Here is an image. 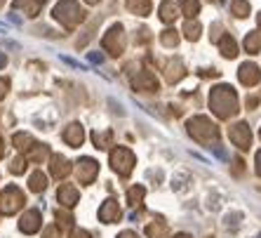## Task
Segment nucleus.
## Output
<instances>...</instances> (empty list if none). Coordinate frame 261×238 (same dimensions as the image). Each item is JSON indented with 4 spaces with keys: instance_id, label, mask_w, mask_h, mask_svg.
<instances>
[{
    "instance_id": "1",
    "label": "nucleus",
    "mask_w": 261,
    "mask_h": 238,
    "mask_svg": "<svg viewBox=\"0 0 261 238\" xmlns=\"http://www.w3.org/2000/svg\"><path fill=\"white\" fill-rule=\"evenodd\" d=\"M210 109L217 118L226 121L238 113V94L231 85H217L210 92Z\"/></svg>"
},
{
    "instance_id": "2",
    "label": "nucleus",
    "mask_w": 261,
    "mask_h": 238,
    "mask_svg": "<svg viewBox=\"0 0 261 238\" xmlns=\"http://www.w3.org/2000/svg\"><path fill=\"white\" fill-rule=\"evenodd\" d=\"M55 19L59 21L61 26H66V29H75V26L85 19V12H83V7H80L78 0H61L55 5Z\"/></svg>"
},
{
    "instance_id": "3",
    "label": "nucleus",
    "mask_w": 261,
    "mask_h": 238,
    "mask_svg": "<svg viewBox=\"0 0 261 238\" xmlns=\"http://www.w3.org/2000/svg\"><path fill=\"white\" fill-rule=\"evenodd\" d=\"M189 134L195 141H202L207 147H212V144H217L219 130L207 116H193L189 121Z\"/></svg>"
},
{
    "instance_id": "4",
    "label": "nucleus",
    "mask_w": 261,
    "mask_h": 238,
    "mask_svg": "<svg viewBox=\"0 0 261 238\" xmlns=\"http://www.w3.org/2000/svg\"><path fill=\"white\" fill-rule=\"evenodd\" d=\"M134 163H137V158H134V153L129 151V149L118 147L111 151V168H113L120 177H127L129 172L134 170Z\"/></svg>"
},
{
    "instance_id": "5",
    "label": "nucleus",
    "mask_w": 261,
    "mask_h": 238,
    "mask_svg": "<svg viewBox=\"0 0 261 238\" xmlns=\"http://www.w3.org/2000/svg\"><path fill=\"white\" fill-rule=\"evenodd\" d=\"M24 205V194L19 186H5L0 191V215H14Z\"/></svg>"
},
{
    "instance_id": "6",
    "label": "nucleus",
    "mask_w": 261,
    "mask_h": 238,
    "mask_svg": "<svg viewBox=\"0 0 261 238\" xmlns=\"http://www.w3.org/2000/svg\"><path fill=\"white\" fill-rule=\"evenodd\" d=\"M125 43H127V38H125V31H122L120 24L111 26L109 33H106V36H103V40H101L103 50H109L111 57H120L122 50H125Z\"/></svg>"
},
{
    "instance_id": "7",
    "label": "nucleus",
    "mask_w": 261,
    "mask_h": 238,
    "mask_svg": "<svg viewBox=\"0 0 261 238\" xmlns=\"http://www.w3.org/2000/svg\"><path fill=\"white\" fill-rule=\"evenodd\" d=\"M228 137L238 149H249V144H252V130L247 123H233L228 128Z\"/></svg>"
},
{
    "instance_id": "8",
    "label": "nucleus",
    "mask_w": 261,
    "mask_h": 238,
    "mask_svg": "<svg viewBox=\"0 0 261 238\" xmlns=\"http://www.w3.org/2000/svg\"><path fill=\"white\" fill-rule=\"evenodd\" d=\"M75 175H78L80 184H92L99 175V163L94 158H80L75 165Z\"/></svg>"
},
{
    "instance_id": "9",
    "label": "nucleus",
    "mask_w": 261,
    "mask_h": 238,
    "mask_svg": "<svg viewBox=\"0 0 261 238\" xmlns=\"http://www.w3.org/2000/svg\"><path fill=\"white\" fill-rule=\"evenodd\" d=\"M40 226H43V217L38 210H26L19 220V231L21 233H38Z\"/></svg>"
},
{
    "instance_id": "10",
    "label": "nucleus",
    "mask_w": 261,
    "mask_h": 238,
    "mask_svg": "<svg viewBox=\"0 0 261 238\" xmlns=\"http://www.w3.org/2000/svg\"><path fill=\"white\" fill-rule=\"evenodd\" d=\"M238 80L243 83V85H247V87H254L256 83L261 80V71H259V66L256 64H243V66L238 68Z\"/></svg>"
},
{
    "instance_id": "11",
    "label": "nucleus",
    "mask_w": 261,
    "mask_h": 238,
    "mask_svg": "<svg viewBox=\"0 0 261 238\" xmlns=\"http://www.w3.org/2000/svg\"><path fill=\"white\" fill-rule=\"evenodd\" d=\"M49 172H52V177L55 179H66L68 175H71L73 172V165L68 163L66 158H64V156H59V153H55V156H52V163H49Z\"/></svg>"
},
{
    "instance_id": "12",
    "label": "nucleus",
    "mask_w": 261,
    "mask_h": 238,
    "mask_svg": "<svg viewBox=\"0 0 261 238\" xmlns=\"http://www.w3.org/2000/svg\"><path fill=\"white\" fill-rule=\"evenodd\" d=\"M99 220L106 222V224L120 220V205H118L116 198H109V201L101 203V208H99Z\"/></svg>"
},
{
    "instance_id": "13",
    "label": "nucleus",
    "mask_w": 261,
    "mask_h": 238,
    "mask_svg": "<svg viewBox=\"0 0 261 238\" xmlns=\"http://www.w3.org/2000/svg\"><path fill=\"white\" fill-rule=\"evenodd\" d=\"M57 198H59L61 208H73V205L80 201V194L73 184H61L59 191H57Z\"/></svg>"
},
{
    "instance_id": "14",
    "label": "nucleus",
    "mask_w": 261,
    "mask_h": 238,
    "mask_svg": "<svg viewBox=\"0 0 261 238\" xmlns=\"http://www.w3.org/2000/svg\"><path fill=\"white\" fill-rule=\"evenodd\" d=\"M132 85H134V90L153 92V90H158V80H155V76H153L151 71H139V74L132 78Z\"/></svg>"
},
{
    "instance_id": "15",
    "label": "nucleus",
    "mask_w": 261,
    "mask_h": 238,
    "mask_svg": "<svg viewBox=\"0 0 261 238\" xmlns=\"http://www.w3.org/2000/svg\"><path fill=\"white\" fill-rule=\"evenodd\" d=\"M179 14H181V7L174 5V0H165V3H160L158 17H160L163 24H174Z\"/></svg>"
},
{
    "instance_id": "16",
    "label": "nucleus",
    "mask_w": 261,
    "mask_h": 238,
    "mask_svg": "<svg viewBox=\"0 0 261 238\" xmlns=\"http://www.w3.org/2000/svg\"><path fill=\"white\" fill-rule=\"evenodd\" d=\"M64 139H66L68 147H80L83 144V139H85V130H83V125L80 123H71L66 130H64Z\"/></svg>"
},
{
    "instance_id": "17",
    "label": "nucleus",
    "mask_w": 261,
    "mask_h": 238,
    "mask_svg": "<svg viewBox=\"0 0 261 238\" xmlns=\"http://www.w3.org/2000/svg\"><path fill=\"white\" fill-rule=\"evenodd\" d=\"M40 5H43V0H12L14 10H24L29 17H36L40 12Z\"/></svg>"
},
{
    "instance_id": "18",
    "label": "nucleus",
    "mask_w": 261,
    "mask_h": 238,
    "mask_svg": "<svg viewBox=\"0 0 261 238\" xmlns=\"http://www.w3.org/2000/svg\"><path fill=\"white\" fill-rule=\"evenodd\" d=\"M219 50H221V57H226V59H233L238 55V45L228 33H224V36L219 38Z\"/></svg>"
},
{
    "instance_id": "19",
    "label": "nucleus",
    "mask_w": 261,
    "mask_h": 238,
    "mask_svg": "<svg viewBox=\"0 0 261 238\" xmlns=\"http://www.w3.org/2000/svg\"><path fill=\"white\" fill-rule=\"evenodd\" d=\"M29 189L33 191V194H43L45 189H47V177H45L43 170H36L33 175H31L29 179Z\"/></svg>"
},
{
    "instance_id": "20",
    "label": "nucleus",
    "mask_w": 261,
    "mask_h": 238,
    "mask_svg": "<svg viewBox=\"0 0 261 238\" xmlns=\"http://www.w3.org/2000/svg\"><path fill=\"white\" fill-rule=\"evenodd\" d=\"M186 76V71H184V64L179 59L176 61H170V66H167V71H165V78H167V83H179V80Z\"/></svg>"
},
{
    "instance_id": "21",
    "label": "nucleus",
    "mask_w": 261,
    "mask_h": 238,
    "mask_svg": "<svg viewBox=\"0 0 261 238\" xmlns=\"http://www.w3.org/2000/svg\"><path fill=\"white\" fill-rule=\"evenodd\" d=\"M92 141H94V147L97 149H109L113 144V132L111 130H101V132H92Z\"/></svg>"
},
{
    "instance_id": "22",
    "label": "nucleus",
    "mask_w": 261,
    "mask_h": 238,
    "mask_svg": "<svg viewBox=\"0 0 261 238\" xmlns=\"http://www.w3.org/2000/svg\"><path fill=\"white\" fill-rule=\"evenodd\" d=\"M47 156H49V149L45 147V144H36L33 149H29V151H26V158H29V163H43Z\"/></svg>"
},
{
    "instance_id": "23",
    "label": "nucleus",
    "mask_w": 261,
    "mask_h": 238,
    "mask_svg": "<svg viewBox=\"0 0 261 238\" xmlns=\"http://www.w3.org/2000/svg\"><path fill=\"white\" fill-rule=\"evenodd\" d=\"M127 10L139 17H146L151 14V0H127Z\"/></svg>"
},
{
    "instance_id": "24",
    "label": "nucleus",
    "mask_w": 261,
    "mask_h": 238,
    "mask_svg": "<svg viewBox=\"0 0 261 238\" xmlns=\"http://www.w3.org/2000/svg\"><path fill=\"white\" fill-rule=\"evenodd\" d=\"M12 141H14V147H17L19 151H29V149L36 147V141H33V137H31L29 132H17L12 137Z\"/></svg>"
},
{
    "instance_id": "25",
    "label": "nucleus",
    "mask_w": 261,
    "mask_h": 238,
    "mask_svg": "<svg viewBox=\"0 0 261 238\" xmlns=\"http://www.w3.org/2000/svg\"><path fill=\"white\" fill-rule=\"evenodd\" d=\"M179 7H181V14H186L189 19H195L200 12V0H179Z\"/></svg>"
},
{
    "instance_id": "26",
    "label": "nucleus",
    "mask_w": 261,
    "mask_h": 238,
    "mask_svg": "<svg viewBox=\"0 0 261 238\" xmlns=\"http://www.w3.org/2000/svg\"><path fill=\"white\" fill-rule=\"evenodd\" d=\"M245 50H247L249 55H256V52L261 50L259 31H252V33H247V38H245Z\"/></svg>"
},
{
    "instance_id": "27",
    "label": "nucleus",
    "mask_w": 261,
    "mask_h": 238,
    "mask_svg": "<svg viewBox=\"0 0 261 238\" xmlns=\"http://www.w3.org/2000/svg\"><path fill=\"white\" fill-rule=\"evenodd\" d=\"M144 196H146V189L141 186V184H134V186H129V189H127L129 205H139V203L144 201Z\"/></svg>"
},
{
    "instance_id": "28",
    "label": "nucleus",
    "mask_w": 261,
    "mask_h": 238,
    "mask_svg": "<svg viewBox=\"0 0 261 238\" xmlns=\"http://www.w3.org/2000/svg\"><path fill=\"white\" fill-rule=\"evenodd\" d=\"M167 233V224L165 222H153V224L146 226V236L148 238H163Z\"/></svg>"
},
{
    "instance_id": "29",
    "label": "nucleus",
    "mask_w": 261,
    "mask_h": 238,
    "mask_svg": "<svg viewBox=\"0 0 261 238\" xmlns=\"http://www.w3.org/2000/svg\"><path fill=\"white\" fill-rule=\"evenodd\" d=\"M200 24H198V21H195V19H189V21H186V26H184V36L189 38V40H198V38H200Z\"/></svg>"
},
{
    "instance_id": "30",
    "label": "nucleus",
    "mask_w": 261,
    "mask_h": 238,
    "mask_svg": "<svg viewBox=\"0 0 261 238\" xmlns=\"http://www.w3.org/2000/svg\"><path fill=\"white\" fill-rule=\"evenodd\" d=\"M57 226H59L61 231L73 229V217L66 212V210H57Z\"/></svg>"
},
{
    "instance_id": "31",
    "label": "nucleus",
    "mask_w": 261,
    "mask_h": 238,
    "mask_svg": "<svg viewBox=\"0 0 261 238\" xmlns=\"http://www.w3.org/2000/svg\"><path fill=\"white\" fill-rule=\"evenodd\" d=\"M160 43L165 45V47H176V43H179V36H176L174 29H167L160 33Z\"/></svg>"
},
{
    "instance_id": "32",
    "label": "nucleus",
    "mask_w": 261,
    "mask_h": 238,
    "mask_svg": "<svg viewBox=\"0 0 261 238\" xmlns=\"http://www.w3.org/2000/svg\"><path fill=\"white\" fill-rule=\"evenodd\" d=\"M231 12L236 17H247L249 14V3L247 0H233L231 3Z\"/></svg>"
},
{
    "instance_id": "33",
    "label": "nucleus",
    "mask_w": 261,
    "mask_h": 238,
    "mask_svg": "<svg viewBox=\"0 0 261 238\" xmlns=\"http://www.w3.org/2000/svg\"><path fill=\"white\" fill-rule=\"evenodd\" d=\"M26 165H29V158H21V156H19V158H14L12 163H10V172H12V175H24L26 172Z\"/></svg>"
},
{
    "instance_id": "34",
    "label": "nucleus",
    "mask_w": 261,
    "mask_h": 238,
    "mask_svg": "<svg viewBox=\"0 0 261 238\" xmlns=\"http://www.w3.org/2000/svg\"><path fill=\"white\" fill-rule=\"evenodd\" d=\"M240 220H243V215H240V212H231V215H226L224 224H226V226H233V229H236V226L240 224Z\"/></svg>"
},
{
    "instance_id": "35",
    "label": "nucleus",
    "mask_w": 261,
    "mask_h": 238,
    "mask_svg": "<svg viewBox=\"0 0 261 238\" xmlns=\"http://www.w3.org/2000/svg\"><path fill=\"white\" fill-rule=\"evenodd\" d=\"M45 238H59V226H47L45 229Z\"/></svg>"
},
{
    "instance_id": "36",
    "label": "nucleus",
    "mask_w": 261,
    "mask_h": 238,
    "mask_svg": "<svg viewBox=\"0 0 261 238\" xmlns=\"http://www.w3.org/2000/svg\"><path fill=\"white\" fill-rule=\"evenodd\" d=\"M7 90H10V80H7V78H0V99L7 94Z\"/></svg>"
},
{
    "instance_id": "37",
    "label": "nucleus",
    "mask_w": 261,
    "mask_h": 238,
    "mask_svg": "<svg viewBox=\"0 0 261 238\" xmlns=\"http://www.w3.org/2000/svg\"><path fill=\"white\" fill-rule=\"evenodd\" d=\"M71 238H90L85 229H71Z\"/></svg>"
},
{
    "instance_id": "38",
    "label": "nucleus",
    "mask_w": 261,
    "mask_h": 238,
    "mask_svg": "<svg viewBox=\"0 0 261 238\" xmlns=\"http://www.w3.org/2000/svg\"><path fill=\"white\" fill-rule=\"evenodd\" d=\"M151 38V33H148V29H139V38H137V43H146Z\"/></svg>"
},
{
    "instance_id": "39",
    "label": "nucleus",
    "mask_w": 261,
    "mask_h": 238,
    "mask_svg": "<svg viewBox=\"0 0 261 238\" xmlns=\"http://www.w3.org/2000/svg\"><path fill=\"white\" fill-rule=\"evenodd\" d=\"M118 238H137V233H134V231H122Z\"/></svg>"
},
{
    "instance_id": "40",
    "label": "nucleus",
    "mask_w": 261,
    "mask_h": 238,
    "mask_svg": "<svg viewBox=\"0 0 261 238\" xmlns=\"http://www.w3.org/2000/svg\"><path fill=\"white\" fill-rule=\"evenodd\" d=\"M256 172H259V177H261V151L256 153Z\"/></svg>"
},
{
    "instance_id": "41",
    "label": "nucleus",
    "mask_w": 261,
    "mask_h": 238,
    "mask_svg": "<svg viewBox=\"0 0 261 238\" xmlns=\"http://www.w3.org/2000/svg\"><path fill=\"white\" fill-rule=\"evenodd\" d=\"M5 66H7V57L0 52V68H5Z\"/></svg>"
},
{
    "instance_id": "42",
    "label": "nucleus",
    "mask_w": 261,
    "mask_h": 238,
    "mask_svg": "<svg viewBox=\"0 0 261 238\" xmlns=\"http://www.w3.org/2000/svg\"><path fill=\"white\" fill-rule=\"evenodd\" d=\"M90 61H99V64H101L103 57H101V55H90Z\"/></svg>"
},
{
    "instance_id": "43",
    "label": "nucleus",
    "mask_w": 261,
    "mask_h": 238,
    "mask_svg": "<svg viewBox=\"0 0 261 238\" xmlns=\"http://www.w3.org/2000/svg\"><path fill=\"white\" fill-rule=\"evenodd\" d=\"M5 156V144H3V139H0V158Z\"/></svg>"
},
{
    "instance_id": "44",
    "label": "nucleus",
    "mask_w": 261,
    "mask_h": 238,
    "mask_svg": "<svg viewBox=\"0 0 261 238\" xmlns=\"http://www.w3.org/2000/svg\"><path fill=\"white\" fill-rule=\"evenodd\" d=\"M174 238H191V236H189V233H176Z\"/></svg>"
},
{
    "instance_id": "45",
    "label": "nucleus",
    "mask_w": 261,
    "mask_h": 238,
    "mask_svg": "<svg viewBox=\"0 0 261 238\" xmlns=\"http://www.w3.org/2000/svg\"><path fill=\"white\" fill-rule=\"evenodd\" d=\"M85 3H90V5H94V3H99V0H85Z\"/></svg>"
},
{
    "instance_id": "46",
    "label": "nucleus",
    "mask_w": 261,
    "mask_h": 238,
    "mask_svg": "<svg viewBox=\"0 0 261 238\" xmlns=\"http://www.w3.org/2000/svg\"><path fill=\"white\" fill-rule=\"evenodd\" d=\"M256 24H259V29H261V12H259V19H256Z\"/></svg>"
},
{
    "instance_id": "47",
    "label": "nucleus",
    "mask_w": 261,
    "mask_h": 238,
    "mask_svg": "<svg viewBox=\"0 0 261 238\" xmlns=\"http://www.w3.org/2000/svg\"><path fill=\"white\" fill-rule=\"evenodd\" d=\"M210 3H221V0H210Z\"/></svg>"
},
{
    "instance_id": "48",
    "label": "nucleus",
    "mask_w": 261,
    "mask_h": 238,
    "mask_svg": "<svg viewBox=\"0 0 261 238\" xmlns=\"http://www.w3.org/2000/svg\"><path fill=\"white\" fill-rule=\"evenodd\" d=\"M254 238H261V233H256V236H254Z\"/></svg>"
},
{
    "instance_id": "49",
    "label": "nucleus",
    "mask_w": 261,
    "mask_h": 238,
    "mask_svg": "<svg viewBox=\"0 0 261 238\" xmlns=\"http://www.w3.org/2000/svg\"><path fill=\"white\" fill-rule=\"evenodd\" d=\"M259 137H261V130H259Z\"/></svg>"
}]
</instances>
